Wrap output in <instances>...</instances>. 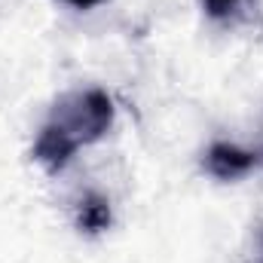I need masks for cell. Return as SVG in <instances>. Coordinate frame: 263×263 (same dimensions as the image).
<instances>
[{"mask_svg": "<svg viewBox=\"0 0 263 263\" xmlns=\"http://www.w3.org/2000/svg\"><path fill=\"white\" fill-rule=\"evenodd\" d=\"M114 126V101L104 89H80L55 101L49 120L37 135L34 159L49 172L59 175L77 150L101 141Z\"/></svg>", "mask_w": 263, "mask_h": 263, "instance_id": "1", "label": "cell"}, {"mask_svg": "<svg viewBox=\"0 0 263 263\" xmlns=\"http://www.w3.org/2000/svg\"><path fill=\"white\" fill-rule=\"evenodd\" d=\"M254 162H257L254 153H248L236 144H227V141L211 144L208 153H205V172L220 178V181H236V178L248 175L254 168Z\"/></svg>", "mask_w": 263, "mask_h": 263, "instance_id": "2", "label": "cell"}, {"mask_svg": "<svg viewBox=\"0 0 263 263\" xmlns=\"http://www.w3.org/2000/svg\"><path fill=\"white\" fill-rule=\"evenodd\" d=\"M77 227L83 233H104L110 227V202L98 193H86L77 208Z\"/></svg>", "mask_w": 263, "mask_h": 263, "instance_id": "3", "label": "cell"}, {"mask_svg": "<svg viewBox=\"0 0 263 263\" xmlns=\"http://www.w3.org/2000/svg\"><path fill=\"white\" fill-rule=\"evenodd\" d=\"M236 6H239V0H202V9L211 18H227Z\"/></svg>", "mask_w": 263, "mask_h": 263, "instance_id": "4", "label": "cell"}, {"mask_svg": "<svg viewBox=\"0 0 263 263\" xmlns=\"http://www.w3.org/2000/svg\"><path fill=\"white\" fill-rule=\"evenodd\" d=\"M65 3H70L73 9H92V6H98V3H104V0H65Z\"/></svg>", "mask_w": 263, "mask_h": 263, "instance_id": "5", "label": "cell"}, {"mask_svg": "<svg viewBox=\"0 0 263 263\" xmlns=\"http://www.w3.org/2000/svg\"><path fill=\"white\" fill-rule=\"evenodd\" d=\"M254 263H263V227L257 233V239H254Z\"/></svg>", "mask_w": 263, "mask_h": 263, "instance_id": "6", "label": "cell"}]
</instances>
